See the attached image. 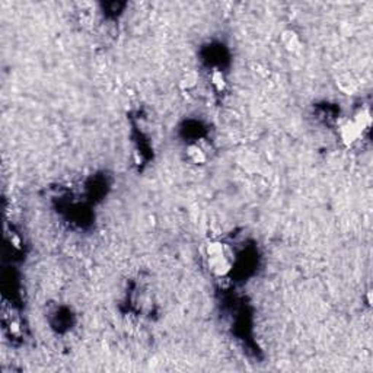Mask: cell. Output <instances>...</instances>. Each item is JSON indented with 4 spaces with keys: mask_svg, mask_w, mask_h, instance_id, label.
I'll list each match as a JSON object with an SVG mask.
<instances>
[{
    "mask_svg": "<svg viewBox=\"0 0 373 373\" xmlns=\"http://www.w3.org/2000/svg\"><path fill=\"white\" fill-rule=\"evenodd\" d=\"M233 255L230 248L219 240H213L206 245V260L207 267L216 277H224L232 270Z\"/></svg>",
    "mask_w": 373,
    "mask_h": 373,
    "instance_id": "1",
    "label": "cell"
},
{
    "mask_svg": "<svg viewBox=\"0 0 373 373\" xmlns=\"http://www.w3.org/2000/svg\"><path fill=\"white\" fill-rule=\"evenodd\" d=\"M364 130L366 129H363L354 118L347 119L343 126L340 127V137H341V140H343L347 146H350V145H353L357 140Z\"/></svg>",
    "mask_w": 373,
    "mask_h": 373,
    "instance_id": "2",
    "label": "cell"
},
{
    "mask_svg": "<svg viewBox=\"0 0 373 373\" xmlns=\"http://www.w3.org/2000/svg\"><path fill=\"white\" fill-rule=\"evenodd\" d=\"M282 44H283V47L287 51H292V53L299 51L300 47H302L299 35L292 30H287L282 32Z\"/></svg>",
    "mask_w": 373,
    "mask_h": 373,
    "instance_id": "3",
    "label": "cell"
},
{
    "mask_svg": "<svg viewBox=\"0 0 373 373\" xmlns=\"http://www.w3.org/2000/svg\"><path fill=\"white\" fill-rule=\"evenodd\" d=\"M187 156L191 162L194 164H204L207 161V153L200 145H190L187 148Z\"/></svg>",
    "mask_w": 373,
    "mask_h": 373,
    "instance_id": "4",
    "label": "cell"
},
{
    "mask_svg": "<svg viewBox=\"0 0 373 373\" xmlns=\"http://www.w3.org/2000/svg\"><path fill=\"white\" fill-rule=\"evenodd\" d=\"M197 82H198V75L195 72H188L181 80V88L182 89H191L197 85Z\"/></svg>",
    "mask_w": 373,
    "mask_h": 373,
    "instance_id": "5",
    "label": "cell"
},
{
    "mask_svg": "<svg viewBox=\"0 0 373 373\" xmlns=\"http://www.w3.org/2000/svg\"><path fill=\"white\" fill-rule=\"evenodd\" d=\"M338 85H340V89L347 92V93H351V92L356 90V83H354V80L348 75H345V77H340Z\"/></svg>",
    "mask_w": 373,
    "mask_h": 373,
    "instance_id": "6",
    "label": "cell"
},
{
    "mask_svg": "<svg viewBox=\"0 0 373 373\" xmlns=\"http://www.w3.org/2000/svg\"><path fill=\"white\" fill-rule=\"evenodd\" d=\"M211 83L217 88V90H222L224 88V79L223 75L220 72H214L211 76Z\"/></svg>",
    "mask_w": 373,
    "mask_h": 373,
    "instance_id": "7",
    "label": "cell"
}]
</instances>
